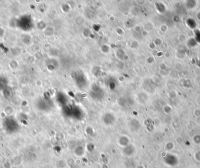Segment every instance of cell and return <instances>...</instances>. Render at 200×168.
I'll return each instance as SVG.
<instances>
[{"label":"cell","mask_w":200,"mask_h":168,"mask_svg":"<svg viewBox=\"0 0 200 168\" xmlns=\"http://www.w3.org/2000/svg\"><path fill=\"white\" fill-rule=\"evenodd\" d=\"M200 36L199 34H197V38H199V36Z\"/></svg>","instance_id":"1"}]
</instances>
